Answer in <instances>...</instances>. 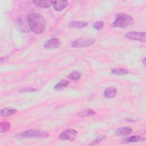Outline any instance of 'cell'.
Masks as SVG:
<instances>
[{
    "instance_id": "6da1fadb",
    "label": "cell",
    "mask_w": 146,
    "mask_h": 146,
    "mask_svg": "<svg viewBox=\"0 0 146 146\" xmlns=\"http://www.w3.org/2000/svg\"><path fill=\"white\" fill-rule=\"evenodd\" d=\"M27 20L31 30L35 34H40L46 28V21L38 13H33L29 14Z\"/></svg>"
},
{
    "instance_id": "7a4b0ae2",
    "label": "cell",
    "mask_w": 146,
    "mask_h": 146,
    "mask_svg": "<svg viewBox=\"0 0 146 146\" xmlns=\"http://www.w3.org/2000/svg\"><path fill=\"white\" fill-rule=\"evenodd\" d=\"M49 136L48 132L41 131L39 129H27L25 131L21 132L20 133H17L15 137L19 139H25V138H35V139H44Z\"/></svg>"
},
{
    "instance_id": "3957f363",
    "label": "cell",
    "mask_w": 146,
    "mask_h": 146,
    "mask_svg": "<svg viewBox=\"0 0 146 146\" xmlns=\"http://www.w3.org/2000/svg\"><path fill=\"white\" fill-rule=\"evenodd\" d=\"M133 22V18L125 13H119L116 16L115 21L112 26L115 27L126 28L132 25Z\"/></svg>"
},
{
    "instance_id": "277c9868",
    "label": "cell",
    "mask_w": 146,
    "mask_h": 146,
    "mask_svg": "<svg viewBox=\"0 0 146 146\" xmlns=\"http://www.w3.org/2000/svg\"><path fill=\"white\" fill-rule=\"evenodd\" d=\"M95 39L92 38H81L74 40L71 43V47L74 48L87 47L95 43Z\"/></svg>"
},
{
    "instance_id": "5b68a950",
    "label": "cell",
    "mask_w": 146,
    "mask_h": 146,
    "mask_svg": "<svg viewBox=\"0 0 146 146\" xmlns=\"http://www.w3.org/2000/svg\"><path fill=\"white\" fill-rule=\"evenodd\" d=\"M125 36L126 38L133 40H139L144 42L146 40L145 32L131 31L126 33Z\"/></svg>"
},
{
    "instance_id": "8992f818",
    "label": "cell",
    "mask_w": 146,
    "mask_h": 146,
    "mask_svg": "<svg viewBox=\"0 0 146 146\" xmlns=\"http://www.w3.org/2000/svg\"><path fill=\"white\" fill-rule=\"evenodd\" d=\"M78 132L73 129H68L63 131L59 135V138L62 140L72 141L76 136Z\"/></svg>"
},
{
    "instance_id": "52a82bcc",
    "label": "cell",
    "mask_w": 146,
    "mask_h": 146,
    "mask_svg": "<svg viewBox=\"0 0 146 146\" xmlns=\"http://www.w3.org/2000/svg\"><path fill=\"white\" fill-rule=\"evenodd\" d=\"M17 24L20 31L23 33H28L31 29L29 25L27 17L21 16L17 18Z\"/></svg>"
},
{
    "instance_id": "ba28073f",
    "label": "cell",
    "mask_w": 146,
    "mask_h": 146,
    "mask_svg": "<svg viewBox=\"0 0 146 146\" xmlns=\"http://www.w3.org/2000/svg\"><path fill=\"white\" fill-rule=\"evenodd\" d=\"M61 43L59 39L56 38H51L48 40H47L43 44L44 48L46 50L50 49H54L59 47Z\"/></svg>"
},
{
    "instance_id": "9c48e42d",
    "label": "cell",
    "mask_w": 146,
    "mask_h": 146,
    "mask_svg": "<svg viewBox=\"0 0 146 146\" xmlns=\"http://www.w3.org/2000/svg\"><path fill=\"white\" fill-rule=\"evenodd\" d=\"M52 5L56 11H62L68 5L67 1H52Z\"/></svg>"
},
{
    "instance_id": "30bf717a",
    "label": "cell",
    "mask_w": 146,
    "mask_h": 146,
    "mask_svg": "<svg viewBox=\"0 0 146 146\" xmlns=\"http://www.w3.org/2000/svg\"><path fill=\"white\" fill-rule=\"evenodd\" d=\"M88 25V23L86 22L73 21L68 23V26L69 28L72 29H81L87 26Z\"/></svg>"
},
{
    "instance_id": "8fae6325",
    "label": "cell",
    "mask_w": 146,
    "mask_h": 146,
    "mask_svg": "<svg viewBox=\"0 0 146 146\" xmlns=\"http://www.w3.org/2000/svg\"><path fill=\"white\" fill-rule=\"evenodd\" d=\"M33 3L40 8H49L52 5V1H33Z\"/></svg>"
},
{
    "instance_id": "7c38bea8",
    "label": "cell",
    "mask_w": 146,
    "mask_h": 146,
    "mask_svg": "<svg viewBox=\"0 0 146 146\" xmlns=\"http://www.w3.org/2000/svg\"><path fill=\"white\" fill-rule=\"evenodd\" d=\"M132 131V129L130 127H121L116 129L115 133L116 135L119 136H123L125 135H128L130 134Z\"/></svg>"
},
{
    "instance_id": "4fadbf2b",
    "label": "cell",
    "mask_w": 146,
    "mask_h": 146,
    "mask_svg": "<svg viewBox=\"0 0 146 146\" xmlns=\"http://www.w3.org/2000/svg\"><path fill=\"white\" fill-rule=\"evenodd\" d=\"M117 94V90L114 87L107 88L104 91V96L108 99L114 98Z\"/></svg>"
},
{
    "instance_id": "5bb4252c",
    "label": "cell",
    "mask_w": 146,
    "mask_h": 146,
    "mask_svg": "<svg viewBox=\"0 0 146 146\" xmlns=\"http://www.w3.org/2000/svg\"><path fill=\"white\" fill-rule=\"evenodd\" d=\"M95 114V112L93 110L90 108H87V109H84L83 110L79 112L77 114V116L80 118H83V117L92 116Z\"/></svg>"
},
{
    "instance_id": "9a60e30c",
    "label": "cell",
    "mask_w": 146,
    "mask_h": 146,
    "mask_svg": "<svg viewBox=\"0 0 146 146\" xmlns=\"http://www.w3.org/2000/svg\"><path fill=\"white\" fill-rule=\"evenodd\" d=\"M17 112V109L10 108H5L1 110V115L3 117L11 116Z\"/></svg>"
},
{
    "instance_id": "2e32d148",
    "label": "cell",
    "mask_w": 146,
    "mask_h": 146,
    "mask_svg": "<svg viewBox=\"0 0 146 146\" xmlns=\"http://www.w3.org/2000/svg\"><path fill=\"white\" fill-rule=\"evenodd\" d=\"M68 84V82L65 79H62L60 80L55 86L54 87V89L55 90H61L64 88H66Z\"/></svg>"
},
{
    "instance_id": "e0dca14e",
    "label": "cell",
    "mask_w": 146,
    "mask_h": 146,
    "mask_svg": "<svg viewBox=\"0 0 146 146\" xmlns=\"http://www.w3.org/2000/svg\"><path fill=\"white\" fill-rule=\"evenodd\" d=\"M111 73L114 75H124L128 74V71L125 69L119 68H113L111 70Z\"/></svg>"
},
{
    "instance_id": "ac0fdd59",
    "label": "cell",
    "mask_w": 146,
    "mask_h": 146,
    "mask_svg": "<svg viewBox=\"0 0 146 146\" xmlns=\"http://www.w3.org/2000/svg\"><path fill=\"white\" fill-rule=\"evenodd\" d=\"M142 140H144V139L141 137L140 136H131L125 139L124 141L126 143H136Z\"/></svg>"
},
{
    "instance_id": "d6986e66",
    "label": "cell",
    "mask_w": 146,
    "mask_h": 146,
    "mask_svg": "<svg viewBox=\"0 0 146 146\" xmlns=\"http://www.w3.org/2000/svg\"><path fill=\"white\" fill-rule=\"evenodd\" d=\"M68 78L71 80L77 81L80 79L81 74L78 71H75L72 72L70 74H69L68 76Z\"/></svg>"
},
{
    "instance_id": "ffe728a7",
    "label": "cell",
    "mask_w": 146,
    "mask_h": 146,
    "mask_svg": "<svg viewBox=\"0 0 146 146\" xmlns=\"http://www.w3.org/2000/svg\"><path fill=\"white\" fill-rule=\"evenodd\" d=\"M10 128V124L7 121L1 122L0 124V130L1 132L4 133L8 131Z\"/></svg>"
},
{
    "instance_id": "44dd1931",
    "label": "cell",
    "mask_w": 146,
    "mask_h": 146,
    "mask_svg": "<svg viewBox=\"0 0 146 146\" xmlns=\"http://www.w3.org/2000/svg\"><path fill=\"white\" fill-rule=\"evenodd\" d=\"M106 138V136L104 135H98L93 141H92L90 144V145H96L98 144H99V143H100L102 140H103L104 139Z\"/></svg>"
},
{
    "instance_id": "7402d4cb",
    "label": "cell",
    "mask_w": 146,
    "mask_h": 146,
    "mask_svg": "<svg viewBox=\"0 0 146 146\" xmlns=\"http://www.w3.org/2000/svg\"><path fill=\"white\" fill-rule=\"evenodd\" d=\"M92 26L95 29L97 30H101L103 29L104 26V23L103 21H97L93 24Z\"/></svg>"
},
{
    "instance_id": "603a6c76",
    "label": "cell",
    "mask_w": 146,
    "mask_h": 146,
    "mask_svg": "<svg viewBox=\"0 0 146 146\" xmlns=\"http://www.w3.org/2000/svg\"><path fill=\"white\" fill-rule=\"evenodd\" d=\"M36 91H37V90L36 88H32V87H26L21 90L19 92H35Z\"/></svg>"
},
{
    "instance_id": "cb8c5ba5",
    "label": "cell",
    "mask_w": 146,
    "mask_h": 146,
    "mask_svg": "<svg viewBox=\"0 0 146 146\" xmlns=\"http://www.w3.org/2000/svg\"><path fill=\"white\" fill-rule=\"evenodd\" d=\"M9 58L8 56H3V57H1V59H0V61H1V63H2L3 62H7V60H9Z\"/></svg>"
},
{
    "instance_id": "d4e9b609",
    "label": "cell",
    "mask_w": 146,
    "mask_h": 146,
    "mask_svg": "<svg viewBox=\"0 0 146 146\" xmlns=\"http://www.w3.org/2000/svg\"><path fill=\"white\" fill-rule=\"evenodd\" d=\"M143 63L144 66H145V58H144V59L143 60Z\"/></svg>"
}]
</instances>
